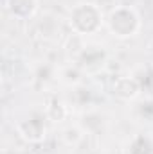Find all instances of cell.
Masks as SVG:
<instances>
[{
	"label": "cell",
	"instance_id": "obj_4",
	"mask_svg": "<svg viewBox=\"0 0 153 154\" xmlns=\"http://www.w3.org/2000/svg\"><path fill=\"white\" fill-rule=\"evenodd\" d=\"M128 154H153V145L146 136H135L128 145Z\"/></svg>",
	"mask_w": 153,
	"mask_h": 154
},
{
	"label": "cell",
	"instance_id": "obj_3",
	"mask_svg": "<svg viewBox=\"0 0 153 154\" xmlns=\"http://www.w3.org/2000/svg\"><path fill=\"white\" fill-rule=\"evenodd\" d=\"M7 11L20 20L33 18L38 9V0H5Z\"/></svg>",
	"mask_w": 153,
	"mask_h": 154
},
{
	"label": "cell",
	"instance_id": "obj_2",
	"mask_svg": "<svg viewBox=\"0 0 153 154\" xmlns=\"http://www.w3.org/2000/svg\"><path fill=\"white\" fill-rule=\"evenodd\" d=\"M103 25V13L96 4H79L70 13V27L77 34H92Z\"/></svg>",
	"mask_w": 153,
	"mask_h": 154
},
{
	"label": "cell",
	"instance_id": "obj_1",
	"mask_svg": "<svg viewBox=\"0 0 153 154\" xmlns=\"http://www.w3.org/2000/svg\"><path fill=\"white\" fill-rule=\"evenodd\" d=\"M106 23L115 38H132L141 29V16L133 7L119 5L112 9L106 18Z\"/></svg>",
	"mask_w": 153,
	"mask_h": 154
}]
</instances>
